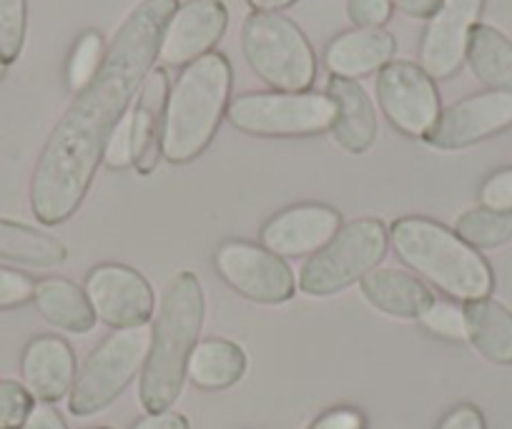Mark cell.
I'll return each mask as SVG.
<instances>
[{
	"mask_svg": "<svg viewBox=\"0 0 512 429\" xmlns=\"http://www.w3.org/2000/svg\"><path fill=\"white\" fill-rule=\"evenodd\" d=\"M327 96L337 106V116L329 131L339 149L354 156L367 154L377 141L379 131L377 111L369 93L357 81L332 76L327 83Z\"/></svg>",
	"mask_w": 512,
	"mask_h": 429,
	"instance_id": "e0dca14e",
	"label": "cell"
},
{
	"mask_svg": "<svg viewBox=\"0 0 512 429\" xmlns=\"http://www.w3.org/2000/svg\"><path fill=\"white\" fill-rule=\"evenodd\" d=\"M33 294H36V281L31 276L11 266H0V312L33 302Z\"/></svg>",
	"mask_w": 512,
	"mask_h": 429,
	"instance_id": "1f68e13d",
	"label": "cell"
},
{
	"mask_svg": "<svg viewBox=\"0 0 512 429\" xmlns=\"http://www.w3.org/2000/svg\"><path fill=\"white\" fill-rule=\"evenodd\" d=\"M206 302L194 271H179L161 297L156 324L151 327V349L139 382V402L146 414L166 412L181 397L186 364L199 344Z\"/></svg>",
	"mask_w": 512,
	"mask_h": 429,
	"instance_id": "7a4b0ae2",
	"label": "cell"
},
{
	"mask_svg": "<svg viewBox=\"0 0 512 429\" xmlns=\"http://www.w3.org/2000/svg\"><path fill=\"white\" fill-rule=\"evenodd\" d=\"M455 234L472 249H497L512 239V214L485 206L467 209L457 216Z\"/></svg>",
	"mask_w": 512,
	"mask_h": 429,
	"instance_id": "484cf974",
	"label": "cell"
},
{
	"mask_svg": "<svg viewBox=\"0 0 512 429\" xmlns=\"http://www.w3.org/2000/svg\"><path fill=\"white\" fill-rule=\"evenodd\" d=\"M420 324L430 334L450 342H467V327L462 307L450 302H432L420 317Z\"/></svg>",
	"mask_w": 512,
	"mask_h": 429,
	"instance_id": "f1b7e54d",
	"label": "cell"
},
{
	"mask_svg": "<svg viewBox=\"0 0 512 429\" xmlns=\"http://www.w3.org/2000/svg\"><path fill=\"white\" fill-rule=\"evenodd\" d=\"M241 51L251 71L274 91H309L317 78L312 43L282 13H251L241 26Z\"/></svg>",
	"mask_w": 512,
	"mask_h": 429,
	"instance_id": "5b68a950",
	"label": "cell"
},
{
	"mask_svg": "<svg viewBox=\"0 0 512 429\" xmlns=\"http://www.w3.org/2000/svg\"><path fill=\"white\" fill-rule=\"evenodd\" d=\"M397 41L384 28H354L332 38L324 51V66L332 76L357 78L382 71L395 58Z\"/></svg>",
	"mask_w": 512,
	"mask_h": 429,
	"instance_id": "ac0fdd59",
	"label": "cell"
},
{
	"mask_svg": "<svg viewBox=\"0 0 512 429\" xmlns=\"http://www.w3.org/2000/svg\"><path fill=\"white\" fill-rule=\"evenodd\" d=\"M229 26V8L224 0H186L179 3L161 36V66H189L211 53Z\"/></svg>",
	"mask_w": 512,
	"mask_h": 429,
	"instance_id": "5bb4252c",
	"label": "cell"
},
{
	"mask_svg": "<svg viewBox=\"0 0 512 429\" xmlns=\"http://www.w3.org/2000/svg\"><path fill=\"white\" fill-rule=\"evenodd\" d=\"M377 101L392 126L410 138H425L442 113L435 81L412 61H390L377 73Z\"/></svg>",
	"mask_w": 512,
	"mask_h": 429,
	"instance_id": "30bf717a",
	"label": "cell"
},
{
	"mask_svg": "<svg viewBox=\"0 0 512 429\" xmlns=\"http://www.w3.org/2000/svg\"><path fill=\"white\" fill-rule=\"evenodd\" d=\"M390 246V231L379 219L344 224L327 246L309 256L297 286L307 297H332L362 281L379 266Z\"/></svg>",
	"mask_w": 512,
	"mask_h": 429,
	"instance_id": "52a82bcc",
	"label": "cell"
},
{
	"mask_svg": "<svg viewBox=\"0 0 512 429\" xmlns=\"http://www.w3.org/2000/svg\"><path fill=\"white\" fill-rule=\"evenodd\" d=\"M151 349V327L113 329L83 362L81 372L76 374L71 394H68V409L76 417H91L111 407L123 389L141 374Z\"/></svg>",
	"mask_w": 512,
	"mask_h": 429,
	"instance_id": "8992f818",
	"label": "cell"
},
{
	"mask_svg": "<svg viewBox=\"0 0 512 429\" xmlns=\"http://www.w3.org/2000/svg\"><path fill=\"white\" fill-rule=\"evenodd\" d=\"M437 429H487V424L475 404H457L455 409H450L442 417Z\"/></svg>",
	"mask_w": 512,
	"mask_h": 429,
	"instance_id": "d590c367",
	"label": "cell"
},
{
	"mask_svg": "<svg viewBox=\"0 0 512 429\" xmlns=\"http://www.w3.org/2000/svg\"><path fill=\"white\" fill-rule=\"evenodd\" d=\"M28 31V0H0V61H18Z\"/></svg>",
	"mask_w": 512,
	"mask_h": 429,
	"instance_id": "83f0119b",
	"label": "cell"
},
{
	"mask_svg": "<svg viewBox=\"0 0 512 429\" xmlns=\"http://www.w3.org/2000/svg\"><path fill=\"white\" fill-rule=\"evenodd\" d=\"M387 231L400 261L442 294L465 304L490 297L495 284L490 264L455 231L425 216L397 219Z\"/></svg>",
	"mask_w": 512,
	"mask_h": 429,
	"instance_id": "277c9868",
	"label": "cell"
},
{
	"mask_svg": "<svg viewBox=\"0 0 512 429\" xmlns=\"http://www.w3.org/2000/svg\"><path fill=\"white\" fill-rule=\"evenodd\" d=\"M507 128H512V93L482 91L445 108L425 136V143L437 151H457Z\"/></svg>",
	"mask_w": 512,
	"mask_h": 429,
	"instance_id": "7c38bea8",
	"label": "cell"
},
{
	"mask_svg": "<svg viewBox=\"0 0 512 429\" xmlns=\"http://www.w3.org/2000/svg\"><path fill=\"white\" fill-rule=\"evenodd\" d=\"M359 286H362V294L374 309L397 319H420L425 309L435 302L420 276L407 274L402 269L377 266L359 281Z\"/></svg>",
	"mask_w": 512,
	"mask_h": 429,
	"instance_id": "ffe728a7",
	"label": "cell"
},
{
	"mask_svg": "<svg viewBox=\"0 0 512 429\" xmlns=\"http://www.w3.org/2000/svg\"><path fill=\"white\" fill-rule=\"evenodd\" d=\"M392 6L402 11L410 18H420V21H430L442 6V0H392Z\"/></svg>",
	"mask_w": 512,
	"mask_h": 429,
	"instance_id": "f35d334b",
	"label": "cell"
},
{
	"mask_svg": "<svg viewBox=\"0 0 512 429\" xmlns=\"http://www.w3.org/2000/svg\"><path fill=\"white\" fill-rule=\"evenodd\" d=\"M103 164L108 169H128L134 164V113L131 108L113 128L106 149H103Z\"/></svg>",
	"mask_w": 512,
	"mask_h": 429,
	"instance_id": "4dcf8cb0",
	"label": "cell"
},
{
	"mask_svg": "<svg viewBox=\"0 0 512 429\" xmlns=\"http://www.w3.org/2000/svg\"><path fill=\"white\" fill-rule=\"evenodd\" d=\"M465 61L487 91L512 93V41L487 23H477L470 31Z\"/></svg>",
	"mask_w": 512,
	"mask_h": 429,
	"instance_id": "cb8c5ba5",
	"label": "cell"
},
{
	"mask_svg": "<svg viewBox=\"0 0 512 429\" xmlns=\"http://www.w3.org/2000/svg\"><path fill=\"white\" fill-rule=\"evenodd\" d=\"M214 266L221 279L256 304H284L297 292V279L287 261L249 241H226L216 249Z\"/></svg>",
	"mask_w": 512,
	"mask_h": 429,
	"instance_id": "9c48e42d",
	"label": "cell"
},
{
	"mask_svg": "<svg viewBox=\"0 0 512 429\" xmlns=\"http://www.w3.org/2000/svg\"><path fill=\"white\" fill-rule=\"evenodd\" d=\"M0 259L36 266V269H51L68 259V249L61 239L36 226L0 219Z\"/></svg>",
	"mask_w": 512,
	"mask_h": 429,
	"instance_id": "d4e9b609",
	"label": "cell"
},
{
	"mask_svg": "<svg viewBox=\"0 0 512 429\" xmlns=\"http://www.w3.org/2000/svg\"><path fill=\"white\" fill-rule=\"evenodd\" d=\"M307 429H367V422H364V414L359 409L337 407L319 414Z\"/></svg>",
	"mask_w": 512,
	"mask_h": 429,
	"instance_id": "e575fe53",
	"label": "cell"
},
{
	"mask_svg": "<svg viewBox=\"0 0 512 429\" xmlns=\"http://www.w3.org/2000/svg\"><path fill=\"white\" fill-rule=\"evenodd\" d=\"M482 6L485 0H442L420 43V68L432 81H447L460 71Z\"/></svg>",
	"mask_w": 512,
	"mask_h": 429,
	"instance_id": "4fadbf2b",
	"label": "cell"
},
{
	"mask_svg": "<svg viewBox=\"0 0 512 429\" xmlns=\"http://www.w3.org/2000/svg\"><path fill=\"white\" fill-rule=\"evenodd\" d=\"M467 342L495 364H512V312L495 299H475L462 307Z\"/></svg>",
	"mask_w": 512,
	"mask_h": 429,
	"instance_id": "7402d4cb",
	"label": "cell"
},
{
	"mask_svg": "<svg viewBox=\"0 0 512 429\" xmlns=\"http://www.w3.org/2000/svg\"><path fill=\"white\" fill-rule=\"evenodd\" d=\"M179 0H139L106 48L101 68L43 143L31 176V209L46 226L71 219L86 199L113 128L134 103Z\"/></svg>",
	"mask_w": 512,
	"mask_h": 429,
	"instance_id": "6da1fadb",
	"label": "cell"
},
{
	"mask_svg": "<svg viewBox=\"0 0 512 429\" xmlns=\"http://www.w3.org/2000/svg\"><path fill=\"white\" fill-rule=\"evenodd\" d=\"M21 429H68V427L66 422H63L61 412H58L53 404H36Z\"/></svg>",
	"mask_w": 512,
	"mask_h": 429,
	"instance_id": "8d00e7d4",
	"label": "cell"
},
{
	"mask_svg": "<svg viewBox=\"0 0 512 429\" xmlns=\"http://www.w3.org/2000/svg\"><path fill=\"white\" fill-rule=\"evenodd\" d=\"M231 101V63L206 53L184 66L169 91L161 128V151L171 164H189L209 149Z\"/></svg>",
	"mask_w": 512,
	"mask_h": 429,
	"instance_id": "3957f363",
	"label": "cell"
},
{
	"mask_svg": "<svg viewBox=\"0 0 512 429\" xmlns=\"http://www.w3.org/2000/svg\"><path fill=\"white\" fill-rule=\"evenodd\" d=\"M256 13H279L282 8H289L297 0H246Z\"/></svg>",
	"mask_w": 512,
	"mask_h": 429,
	"instance_id": "ab89813d",
	"label": "cell"
},
{
	"mask_svg": "<svg viewBox=\"0 0 512 429\" xmlns=\"http://www.w3.org/2000/svg\"><path fill=\"white\" fill-rule=\"evenodd\" d=\"M342 229L337 209L324 204H299L279 211L264 224L262 246L282 259L317 254Z\"/></svg>",
	"mask_w": 512,
	"mask_h": 429,
	"instance_id": "9a60e30c",
	"label": "cell"
},
{
	"mask_svg": "<svg viewBox=\"0 0 512 429\" xmlns=\"http://www.w3.org/2000/svg\"><path fill=\"white\" fill-rule=\"evenodd\" d=\"M169 73L166 68H154L139 91V101L131 106L134 113V164L136 171L149 176L159 166L161 128H164L166 101H169Z\"/></svg>",
	"mask_w": 512,
	"mask_h": 429,
	"instance_id": "d6986e66",
	"label": "cell"
},
{
	"mask_svg": "<svg viewBox=\"0 0 512 429\" xmlns=\"http://www.w3.org/2000/svg\"><path fill=\"white\" fill-rule=\"evenodd\" d=\"M337 106L327 93L317 91H256L229 101L226 118L249 136L297 138L332 128Z\"/></svg>",
	"mask_w": 512,
	"mask_h": 429,
	"instance_id": "ba28073f",
	"label": "cell"
},
{
	"mask_svg": "<svg viewBox=\"0 0 512 429\" xmlns=\"http://www.w3.org/2000/svg\"><path fill=\"white\" fill-rule=\"evenodd\" d=\"M76 374L71 344L56 334L33 337L23 349L21 384L38 404H56L66 399L76 382Z\"/></svg>",
	"mask_w": 512,
	"mask_h": 429,
	"instance_id": "2e32d148",
	"label": "cell"
},
{
	"mask_svg": "<svg viewBox=\"0 0 512 429\" xmlns=\"http://www.w3.org/2000/svg\"><path fill=\"white\" fill-rule=\"evenodd\" d=\"M33 302L48 324L68 334H88L96 327V314L86 292L63 276H48L38 281Z\"/></svg>",
	"mask_w": 512,
	"mask_h": 429,
	"instance_id": "44dd1931",
	"label": "cell"
},
{
	"mask_svg": "<svg viewBox=\"0 0 512 429\" xmlns=\"http://www.w3.org/2000/svg\"><path fill=\"white\" fill-rule=\"evenodd\" d=\"M131 429H189V419L179 412H154V414H146L144 419L134 424Z\"/></svg>",
	"mask_w": 512,
	"mask_h": 429,
	"instance_id": "74e56055",
	"label": "cell"
},
{
	"mask_svg": "<svg viewBox=\"0 0 512 429\" xmlns=\"http://www.w3.org/2000/svg\"><path fill=\"white\" fill-rule=\"evenodd\" d=\"M86 297L98 322L111 329L144 327L154 317V289L131 266L101 264L86 276Z\"/></svg>",
	"mask_w": 512,
	"mask_h": 429,
	"instance_id": "8fae6325",
	"label": "cell"
},
{
	"mask_svg": "<svg viewBox=\"0 0 512 429\" xmlns=\"http://www.w3.org/2000/svg\"><path fill=\"white\" fill-rule=\"evenodd\" d=\"M33 407L36 399L21 382L0 379V429H21Z\"/></svg>",
	"mask_w": 512,
	"mask_h": 429,
	"instance_id": "f546056e",
	"label": "cell"
},
{
	"mask_svg": "<svg viewBox=\"0 0 512 429\" xmlns=\"http://www.w3.org/2000/svg\"><path fill=\"white\" fill-rule=\"evenodd\" d=\"M96 429H108V427H96Z\"/></svg>",
	"mask_w": 512,
	"mask_h": 429,
	"instance_id": "b9f144b4",
	"label": "cell"
},
{
	"mask_svg": "<svg viewBox=\"0 0 512 429\" xmlns=\"http://www.w3.org/2000/svg\"><path fill=\"white\" fill-rule=\"evenodd\" d=\"M246 354L244 349L229 339H204L191 352L186 364V379L194 387L209 389H229L244 377Z\"/></svg>",
	"mask_w": 512,
	"mask_h": 429,
	"instance_id": "603a6c76",
	"label": "cell"
},
{
	"mask_svg": "<svg viewBox=\"0 0 512 429\" xmlns=\"http://www.w3.org/2000/svg\"><path fill=\"white\" fill-rule=\"evenodd\" d=\"M6 63H3V61H0V78H3V76H6Z\"/></svg>",
	"mask_w": 512,
	"mask_h": 429,
	"instance_id": "60d3db41",
	"label": "cell"
},
{
	"mask_svg": "<svg viewBox=\"0 0 512 429\" xmlns=\"http://www.w3.org/2000/svg\"><path fill=\"white\" fill-rule=\"evenodd\" d=\"M103 58H106V46L98 31H86L73 46L71 58H68V86L73 93L83 91L93 76L101 68Z\"/></svg>",
	"mask_w": 512,
	"mask_h": 429,
	"instance_id": "4316f807",
	"label": "cell"
},
{
	"mask_svg": "<svg viewBox=\"0 0 512 429\" xmlns=\"http://www.w3.org/2000/svg\"><path fill=\"white\" fill-rule=\"evenodd\" d=\"M392 11V0H347V16L357 28H384Z\"/></svg>",
	"mask_w": 512,
	"mask_h": 429,
	"instance_id": "836d02e7",
	"label": "cell"
},
{
	"mask_svg": "<svg viewBox=\"0 0 512 429\" xmlns=\"http://www.w3.org/2000/svg\"><path fill=\"white\" fill-rule=\"evenodd\" d=\"M480 204L485 209L512 214V166L487 176V181L480 189Z\"/></svg>",
	"mask_w": 512,
	"mask_h": 429,
	"instance_id": "d6a6232c",
	"label": "cell"
}]
</instances>
